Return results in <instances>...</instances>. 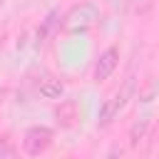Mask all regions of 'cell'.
Here are the masks:
<instances>
[{
    "mask_svg": "<svg viewBox=\"0 0 159 159\" xmlns=\"http://www.w3.org/2000/svg\"><path fill=\"white\" fill-rule=\"evenodd\" d=\"M99 22V7L94 2H77L72 5L62 20H60V30L67 35H77V32H87Z\"/></svg>",
    "mask_w": 159,
    "mask_h": 159,
    "instance_id": "1",
    "label": "cell"
},
{
    "mask_svg": "<svg viewBox=\"0 0 159 159\" xmlns=\"http://www.w3.org/2000/svg\"><path fill=\"white\" fill-rule=\"evenodd\" d=\"M52 144V129L50 127H42V124H35L25 132L22 137V152L27 157H40L50 149Z\"/></svg>",
    "mask_w": 159,
    "mask_h": 159,
    "instance_id": "2",
    "label": "cell"
},
{
    "mask_svg": "<svg viewBox=\"0 0 159 159\" xmlns=\"http://www.w3.org/2000/svg\"><path fill=\"white\" fill-rule=\"evenodd\" d=\"M117 65H119V47L112 45V47H107V50L97 57L94 70H92V80H94V82H104V80H109V77L114 75Z\"/></svg>",
    "mask_w": 159,
    "mask_h": 159,
    "instance_id": "3",
    "label": "cell"
},
{
    "mask_svg": "<svg viewBox=\"0 0 159 159\" xmlns=\"http://www.w3.org/2000/svg\"><path fill=\"white\" fill-rule=\"evenodd\" d=\"M129 92H132V82H127L119 92H114V94L102 104V109H99V119H97V124H99V127H107V124L119 114V109L124 107V102H127Z\"/></svg>",
    "mask_w": 159,
    "mask_h": 159,
    "instance_id": "4",
    "label": "cell"
},
{
    "mask_svg": "<svg viewBox=\"0 0 159 159\" xmlns=\"http://www.w3.org/2000/svg\"><path fill=\"white\" fill-rule=\"evenodd\" d=\"M60 20H62L60 7H52V10L45 15V20H40V27H37V45H45V42L52 37V32L60 27Z\"/></svg>",
    "mask_w": 159,
    "mask_h": 159,
    "instance_id": "5",
    "label": "cell"
},
{
    "mask_svg": "<svg viewBox=\"0 0 159 159\" xmlns=\"http://www.w3.org/2000/svg\"><path fill=\"white\" fill-rule=\"evenodd\" d=\"M55 117H57V122H60L62 127H75V124H77V119H80L77 102H72V99H65V102H60V107H57Z\"/></svg>",
    "mask_w": 159,
    "mask_h": 159,
    "instance_id": "6",
    "label": "cell"
},
{
    "mask_svg": "<svg viewBox=\"0 0 159 159\" xmlns=\"http://www.w3.org/2000/svg\"><path fill=\"white\" fill-rule=\"evenodd\" d=\"M62 92H65V84H62L60 80H55V77H45V80L40 82V94H42L45 99H60Z\"/></svg>",
    "mask_w": 159,
    "mask_h": 159,
    "instance_id": "7",
    "label": "cell"
},
{
    "mask_svg": "<svg viewBox=\"0 0 159 159\" xmlns=\"http://www.w3.org/2000/svg\"><path fill=\"white\" fill-rule=\"evenodd\" d=\"M147 129H149V122L147 119H139V122H134V127H132V147H137L142 139H144V134H147Z\"/></svg>",
    "mask_w": 159,
    "mask_h": 159,
    "instance_id": "8",
    "label": "cell"
}]
</instances>
